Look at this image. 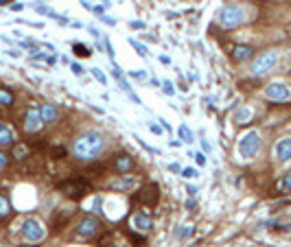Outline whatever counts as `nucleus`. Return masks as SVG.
Returning a JSON list of instances; mask_svg holds the SVG:
<instances>
[{
	"label": "nucleus",
	"mask_w": 291,
	"mask_h": 247,
	"mask_svg": "<svg viewBox=\"0 0 291 247\" xmlns=\"http://www.w3.org/2000/svg\"><path fill=\"white\" fill-rule=\"evenodd\" d=\"M103 149H105V138L99 131H86L75 140L72 151H75L79 160H94L101 155Z\"/></svg>",
	"instance_id": "1"
},
{
	"label": "nucleus",
	"mask_w": 291,
	"mask_h": 247,
	"mask_svg": "<svg viewBox=\"0 0 291 247\" xmlns=\"http://www.w3.org/2000/svg\"><path fill=\"white\" fill-rule=\"evenodd\" d=\"M258 149H260V134L254 129L241 136L239 144H236V151H239V155L243 160H252L258 153Z\"/></svg>",
	"instance_id": "2"
},
{
	"label": "nucleus",
	"mask_w": 291,
	"mask_h": 247,
	"mask_svg": "<svg viewBox=\"0 0 291 247\" xmlns=\"http://www.w3.org/2000/svg\"><path fill=\"white\" fill-rule=\"evenodd\" d=\"M243 20H245L243 9L236 7V5H226V7L219 11V16H217V22H219L223 29H234Z\"/></svg>",
	"instance_id": "3"
},
{
	"label": "nucleus",
	"mask_w": 291,
	"mask_h": 247,
	"mask_svg": "<svg viewBox=\"0 0 291 247\" xmlns=\"http://www.w3.org/2000/svg\"><path fill=\"white\" fill-rule=\"evenodd\" d=\"M59 190H62L66 197H72V199H81L83 195H88V192H90V184L83 177H72V179H68V182L59 184Z\"/></svg>",
	"instance_id": "4"
},
{
	"label": "nucleus",
	"mask_w": 291,
	"mask_h": 247,
	"mask_svg": "<svg viewBox=\"0 0 291 247\" xmlns=\"http://www.w3.org/2000/svg\"><path fill=\"white\" fill-rule=\"evenodd\" d=\"M276 62H278V53H276V51H265V53H260V55L252 62V75H254V77L265 75V72H269L271 68H274Z\"/></svg>",
	"instance_id": "5"
},
{
	"label": "nucleus",
	"mask_w": 291,
	"mask_h": 247,
	"mask_svg": "<svg viewBox=\"0 0 291 247\" xmlns=\"http://www.w3.org/2000/svg\"><path fill=\"white\" fill-rule=\"evenodd\" d=\"M22 236L27 238V240H31V243H38V240H42L46 236V230H44V225L40 223L38 219H27L22 223Z\"/></svg>",
	"instance_id": "6"
},
{
	"label": "nucleus",
	"mask_w": 291,
	"mask_h": 247,
	"mask_svg": "<svg viewBox=\"0 0 291 247\" xmlns=\"http://www.w3.org/2000/svg\"><path fill=\"white\" fill-rule=\"evenodd\" d=\"M263 94L267 96L269 101H287L291 96V88L284 81H271L269 86H265Z\"/></svg>",
	"instance_id": "7"
},
{
	"label": "nucleus",
	"mask_w": 291,
	"mask_h": 247,
	"mask_svg": "<svg viewBox=\"0 0 291 247\" xmlns=\"http://www.w3.org/2000/svg\"><path fill=\"white\" fill-rule=\"evenodd\" d=\"M136 199L140 201L142 206L154 208L156 203H158V199H160V188H158V184H147V186H142V188L138 190Z\"/></svg>",
	"instance_id": "8"
},
{
	"label": "nucleus",
	"mask_w": 291,
	"mask_h": 247,
	"mask_svg": "<svg viewBox=\"0 0 291 247\" xmlns=\"http://www.w3.org/2000/svg\"><path fill=\"white\" fill-rule=\"evenodd\" d=\"M112 168L118 173V175H125V173L134 171L136 162H134V158H131L129 153H116V155H114V160H112Z\"/></svg>",
	"instance_id": "9"
},
{
	"label": "nucleus",
	"mask_w": 291,
	"mask_h": 247,
	"mask_svg": "<svg viewBox=\"0 0 291 247\" xmlns=\"http://www.w3.org/2000/svg\"><path fill=\"white\" fill-rule=\"evenodd\" d=\"M99 219H94V216H83L81 221H79V225H77V234L79 236H83V238H92L96 232H99Z\"/></svg>",
	"instance_id": "10"
},
{
	"label": "nucleus",
	"mask_w": 291,
	"mask_h": 247,
	"mask_svg": "<svg viewBox=\"0 0 291 247\" xmlns=\"http://www.w3.org/2000/svg\"><path fill=\"white\" fill-rule=\"evenodd\" d=\"M42 114H40V110H35V107H31L27 114H24V120H22V127H24V131H29V134H35V131H40V127H42Z\"/></svg>",
	"instance_id": "11"
},
{
	"label": "nucleus",
	"mask_w": 291,
	"mask_h": 247,
	"mask_svg": "<svg viewBox=\"0 0 291 247\" xmlns=\"http://www.w3.org/2000/svg\"><path fill=\"white\" fill-rule=\"evenodd\" d=\"M274 158L278 162L291 160V138H280V140L274 144Z\"/></svg>",
	"instance_id": "12"
},
{
	"label": "nucleus",
	"mask_w": 291,
	"mask_h": 247,
	"mask_svg": "<svg viewBox=\"0 0 291 247\" xmlns=\"http://www.w3.org/2000/svg\"><path fill=\"white\" fill-rule=\"evenodd\" d=\"M136 186V179L134 177H123L118 175L116 179H112L110 184H107V188H114V190H129Z\"/></svg>",
	"instance_id": "13"
},
{
	"label": "nucleus",
	"mask_w": 291,
	"mask_h": 247,
	"mask_svg": "<svg viewBox=\"0 0 291 247\" xmlns=\"http://www.w3.org/2000/svg\"><path fill=\"white\" fill-rule=\"evenodd\" d=\"M131 223H134L136 230L147 232L149 227H151V216H149L147 212H140V210H138V212H136L134 216H131Z\"/></svg>",
	"instance_id": "14"
},
{
	"label": "nucleus",
	"mask_w": 291,
	"mask_h": 247,
	"mask_svg": "<svg viewBox=\"0 0 291 247\" xmlns=\"http://www.w3.org/2000/svg\"><path fill=\"white\" fill-rule=\"evenodd\" d=\"M40 114H42V120H44V123H55V120L59 118L57 105H51V103L42 105V107H40Z\"/></svg>",
	"instance_id": "15"
},
{
	"label": "nucleus",
	"mask_w": 291,
	"mask_h": 247,
	"mask_svg": "<svg viewBox=\"0 0 291 247\" xmlns=\"http://www.w3.org/2000/svg\"><path fill=\"white\" fill-rule=\"evenodd\" d=\"M254 55V48L252 46H234L232 48V59L234 62H247Z\"/></svg>",
	"instance_id": "16"
},
{
	"label": "nucleus",
	"mask_w": 291,
	"mask_h": 247,
	"mask_svg": "<svg viewBox=\"0 0 291 247\" xmlns=\"http://www.w3.org/2000/svg\"><path fill=\"white\" fill-rule=\"evenodd\" d=\"M14 140H16L14 129H11L7 123H0V147H7V144H11Z\"/></svg>",
	"instance_id": "17"
},
{
	"label": "nucleus",
	"mask_w": 291,
	"mask_h": 247,
	"mask_svg": "<svg viewBox=\"0 0 291 247\" xmlns=\"http://www.w3.org/2000/svg\"><path fill=\"white\" fill-rule=\"evenodd\" d=\"M250 118H252V110H250V107H239V110L234 112V123H247Z\"/></svg>",
	"instance_id": "18"
},
{
	"label": "nucleus",
	"mask_w": 291,
	"mask_h": 247,
	"mask_svg": "<svg viewBox=\"0 0 291 247\" xmlns=\"http://www.w3.org/2000/svg\"><path fill=\"white\" fill-rule=\"evenodd\" d=\"M29 153H31V149H29L27 144H16V147H14V158L16 160H24Z\"/></svg>",
	"instance_id": "19"
},
{
	"label": "nucleus",
	"mask_w": 291,
	"mask_h": 247,
	"mask_svg": "<svg viewBox=\"0 0 291 247\" xmlns=\"http://www.w3.org/2000/svg\"><path fill=\"white\" fill-rule=\"evenodd\" d=\"M276 190L278 192H291V173H287V175L276 184Z\"/></svg>",
	"instance_id": "20"
},
{
	"label": "nucleus",
	"mask_w": 291,
	"mask_h": 247,
	"mask_svg": "<svg viewBox=\"0 0 291 247\" xmlns=\"http://www.w3.org/2000/svg\"><path fill=\"white\" fill-rule=\"evenodd\" d=\"M11 214V203L7 195H0V216H9Z\"/></svg>",
	"instance_id": "21"
},
{
	"label": "nucleus",
	"mask_w": 291,
	"mask_h": 247,
	"mask_svg": "<svg viewBox=\"0 0 291 247\" xmlns=\"http://www.w3.org/2000/svg\"><path fill=\"white\" fill-rule=\"evenodd\" d=\"M11 103H14V92L0 88V105H11Z\"/></svg>",
	"instance_id": "22"
},
{
	"label": "nucleus",
	"mask_w": 291,
	"mask_h": 247,
	"mask_svg": "<svg viewBox=\"0 0 291 247\" xmlns=\"http://www.w3.org/2000/svg\"><path fill=\"white\" fill-rule=\"evenodd\" d=\"M72 51H75L79 57H90V55H92L90 46H83V44H75V46H72Z\"/></svg>",
	"instance_id": "23"
},
{
	"label": "nucleus",
	"mask_w": 291,
	"mask_h": 247,
	"mask_svg": "<svg viewBox=\"0 0 291 247\" xmlns=\"http://www.w3.org/2000/svg\"><path fill=\"white\" fill-rule=\"evenodd\" d=\"M180 138H182V142H193V131L186 127V125H182V127H180Z\"/></svg>",
	"instance_id": "24"
},
{
	"label": "nucleus",
	"mask_w": 291,
	"mask_h": 247,
	"mask_svg": "<svg viewBox=\"0 0 291 247\" xmlns=\"http://www.w3.org/2000/svg\"><path fill=\"white\" fill-rule=\"evenodd\" d=\"M129 44H131V46H134V48H136V51H138V55H140V57H147V55H149V53H147V46L138 44V42H136V40H129Z\"/></svg>",
	"instance_id": "25"
},
{
	"label": "nucleus",
	"mask_w": 291,
	"mask_h": 247,
	"mask_svg": "<svg viewBox=\"0 0 291 247\" xmlns=\"http://www.w3.org/2000/svg\"><path fill=\"white\" fill-rule=\"evenodd\" d=\"M92 75H94V79H96V81L103 83V86H105V83H107V77L103 75V72H101L99 68H92Z\"/></svg>",
	"instance_id": "26"
},
{
	"label": "nucleus",
	"mask_w": 291,
	"mask_h": 247,
	"mask_svg": "<svg viewBox=\"0 0 291 247\" xmlns=\"http://www.w3.org/2000/svg\"><path fill=\"white\" fill-rule=\"evenodd\" d=\"M193 225H184V230H180L178 232V238H186V236H193Z\"/></svg>",
	"instance_id": "27"
},
{
	"label": "nucleus",
	"mask_w": 291,
	"mask_h": 247,
	"mask_svg": "<svg viewBox=\"0 0 291 247\" xmlns=\"http://www.w3.org/2000/svg\"><path fill=\"white\" fill-rule=\"evenodd\" d=\"M199 173H197V168H182V177H186V179H191V177H197Z\"/></svg>",
	"instance_id": "28"
},
{
	"label": "nucleus",
	"mask_w": 291,
	"mask_h": 247,
	"mask_svg": "<svg viewBox=\"0 0 291 247\" xmlns=\"http://www.w3.org/2000/svg\"><path fill=\"white\" fill-rule=\"evenodd\" d=\"M162 90H165V94H175V88H173V83L171 81H162Z\"/></svg>",
	"instance_id": "29"
},
{
	"label": "nucleus",
	"mask_w": 291,
	"mask_h": 247,
	"mask_svg": "<svg viewBox=\"0 0 291 247\" xmlns=\"http://www.w3.org/2000/svg\"><path fill=\"white\" fill-rule=\"evenodd\" d=\"M131 79L144 81V79H147V72H144V70H134V72H131Z\"/></svg>",
	"instance_id": "30"
},
{
	"label": "nucleus",
	"mask_w": 291,
	"mask_h": 247,
	"mask_svg": "<svg viewBox=\"0 0 291 247\" xmlns=\"http://www.w3.org/2000/svg\"><path fill=\"white\" fill-rule=\"evenodd\" d=\"M195 162H197L199 166H204L206 164V155L204 153H195Z\"/></svg>",
	"instance_id": "31"
},
{
	"label": "nucleus",
	"mask_w": 291,
	"mask_h": 247,
	"mask_svg": "<svg viewBox=\"0 0 291 247\" xmlns=\"http://www.w3.org/2000/svg\"><path fill=\"white\" fill-rule=\"evenodd\" d=\"M101 20L105 22V24H110V27H114V24H116V20H114V18H110V16H103Z\"/></svg>",
	"instance_id": "32"
},
{
	"label": "nucleus",
	"mask_w": 291,
	"mask_h": 247,
	"mask_svg": "<svg viewBox=\"0 0 291 247\" xmlns=\"http://www.w3.org/2000/svg\"><path fill=\"white\" fill-rule=\"evenodd\" d=\"M149 129L154 131V134H162V127H160V125H154V123H151V125H149Z\"/></svg>",
	"instance_id": "33"
},
{
	"label": "nucleus",
	"mask_w": 291,
	"mask_h": 247,
	"mask_svg": "<svg viewBox=\"0 0 291 247\" xmlns=\"http://www.w3.org/2000/svg\"><path fill=\"white\" fill-rule=\"evenodd\" d=\"M5 166H7V155L0 151V168H5Z\"/></svg>",
	"instance_id": "34"
},
{
	"label": "nucleus",
	"mask_w": 291,
	"mask_h": 247,
	"mask_svg": "<svg viewBox=\"0 0 291 247\" xmlns=\"http://www.w3.org/2000/svg\"><path fill=\"white\" fill-rule=\"evenodd\" d=\"M72 72H75V75H81L83 68H81V66H79V64H72Z\"/></svg>",
	"instance_id": "35"
},
{
	"label": "nucleus",
	"mask_w": 291,
	"mask_h": 247,
	"mask_svg": "<svg viewBox=\"0 0 291 247\" xmlns=\"http://www.w3.org/2000/svg\"><path fill=\"white\" fill-rule=\"evenodd\" d=\"M202 147H204V151H208V153L213 151V147H210V142H208V140H202Z\"/></svg>",
	"instance_id": "36"
},
{
	"label": "nucleus",
	"mask_w": 291,
	"mask_h": 247,
	"mask_svg": "<svg viewBox=\"0 0 291 247\" xmlns=\"http://www.w3.org/2000/svg\"><path fill=\"white\" fill-rule=\"evenodd\" d=\"M169 168H171V171H175V173H182L180 164H175V162H171V164H169Z\"/></svg>",
	"instance_id": "37"
},
{
	"label": "nucleus",
	"mask_w": 291,
	"mask_h": 247,
	"mask_svg": "<svg viewBox=\"0 0 291 247\" xmlns=\"http://www.w3.org/2000/svg\"><path fill=\"white\" fill-rule=\"evenodd\" d=\"M131 29H144V22H131Z\"/></svg>",
	"instance_id": "38"
},
{
	"label": "nucleus",
	"mask_w": 291,
	"mask_h": 247,
	"mask_svg": "<svg viewBox=\"0 0 291 247\" xmlns=\"http://www.w3.org/2000/svg\"><path fill=\"white\" fill-rule=\"evenodd\" d=\"M195 192H197V188H195V186H189V195L193 197V195H195Z\"/></svg>",
	"instance_id": "39"
},
{
	"label": "nucleus",
	"mask_w": 291,
	"mask_h": 247,
	"mask_svg": "<svg viewBox=\"0 0 291 247\" xmlns=\"http://www.w3.org/2000/svg\"><path fill=\"white\" fill-rule=\"evenodd\" d=\"M0 3H7V0H0Z\"/></svg>",
	"instance_id": "40"
},
{
	"label": "nucleus",
	"mask_w": 291,
	"mask_h": 247,
	"mask_svg": "<svg viewBox=\"0 0 291 247\" xmlns=\"http://www.w3.org/2000/svg\"><path fill=\"white\" fill-rule=\"evenodd\" d=\"M0 247H5V245H0Z\"/></svg>",
	"instance_id": "41"
}]
</instances>
